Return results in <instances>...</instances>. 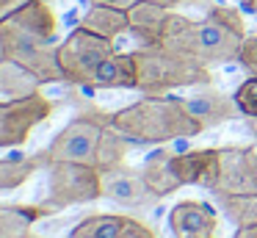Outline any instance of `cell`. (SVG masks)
Returning <instances> with one entry per match:
<instances>
[{
    "label": "cell",
    "instance_id": "cell-1",
    "mask_svg": "<svg viewBox=\"0 0 257 238\" xmlns=\"http://www.w3.org/2000/svg\"><path fill=\"white\" fill-rule=\"evenodd\" d=\"M246 36L249 33L238 11L229 6H210L202 20H191L185 14L172 11L158 44H166L183 58L205 69H213L218 64L238 61L240 44Z\"/></svg>",
    "mask_w": 257,
    "mask_h": 238
},
{
    "label": "cell",
    "instance_id": "cell-2",
    "mask_svg": "<svg viewBox=\"0 0 257 238\" xmlns=\"http://www.w3.org/2000/svg\"><path fill=\"white\" fill-rule=\"evenodd\" d=\"M56 28V11L47 6V0H31L12 20L0 25L6 42V58L28 66L42 83H64L58 47L53 44Z\"/></svg>",
    "mask_w": 257,
    "mask_h": 238
},
{
    "label": "cell",
    "instance_id": "cell-3",
    "mask_svg": "<svg viewBox=\"0 0 257 238\" xmlns=\"http://www.w3.org/2000/svg\"><path fill=\"white\" fill-rule=\"evenodd\" d=\"M111 125L133 144H166L205 133V127L188 114L183 100L169 94H144L136 103L113 111Z\"/></svg>",
    "mask_w": 257,
    "mask_h": 238
},
{
    "label": "cell",
    "instance_id": "cell-4",
    "mask_svg": "<svg viewBox=\"0 0 257 238\" xmlns=\"http://www.w3.org/2000/svg\"><path fill=\"white\" fill-rule=\"evenodd\" d=\"M133 55L141 94H169L174 89H196L213 81L210 69L183 58L166 44H141Z\"/></svg>",
    "mask_w": 257,
    "mask_h": 238
},
{
    "label": "cell",
    "instance_id": "cell-5",
    "mask_svg": "<svg viewBox=\"0 0 257 238\" xmlns=\"http://www.w3.org/2000/svg\"><path fill=\"white\" fill-rule=\"evenodd\" d=\"M108 133H111V114L102 108H86L42 149V155L47 164L72 161V164L100 166V155Z\"/></svg>",
    "mask_w": 257,
    "mask_h": 238
},
{
    "label": "cell",
    "instance_id": "cell-6",
    "mask_svg": "<svg viewBox=\"0 0 257 238\" xmlns=\"http://www.w3.org/2000/svg\"><path fill=\"white\" fill-rule=\"evenodd\" d=\"M102 197V175L97 166L72 164V161H53L47 164V197L45 208L53 213L69 205H86Z\"/></svg>",
    "mask_w": 257,
    "mask_h": 238
},
{
    "label": "cell",
    "instance_id": "cell-7",
    "mask_svg": "<svg viewBox=\"0 0 257 238\" xmlns=\"http://www.w3.org/2000/svg\"><path fill=\"white\" fill-rule=\"evenodd\" d=\"M116 53L111 39H102L91 31L75 28L61 44H58V64L64 72V83L72 86H89L97 66Z\"/></svg>",
    "mask_w": 257,
    "mask_h": 238
},
{
    "label": "cell",
    "instance_id": "cell-8",
    "mask_svg": "<svg viewBox=\"0 0 257 238\" xmlns=\"http://www.w3.org/2000/svg\"><path fill=\"white\" fill-rule=\"evenodd\" d=\"M56 103L45 94H34L25 100H0V149L23 147L31 133L50 119Z\"/></svg>",
    "mask_w": 257,
    "mask_h": 238
},
{
    "label": "cell",
    "instance_id": "cell-9",
    "mask_svg": "<svg viewBox=\"0 0 257 238\" xmlns=\"http://www.w3.org/2000/svg\"><path fill=\"white\" fill-rule=\"evenodd\" d=\"M100 175H102V197L111 199V202L124 205V208H155L161 202V197L144 180L141 169L119 164L113 169L100 172Z\"/></svg>",
    "mask_w": 257,
    "mask_h": 238
},
{
    "label": "cell",
    "instance_id": "cell-10",
    "mask_svg": "<svg viewBox=\"0 0 257 238\" xmlns=\"http://www.w3.org/2000/svg\"><path fill=\"white\" fill-rule=\"evenodd\" d=\"M69 238H158L152 227L133 216L122 213H94L86 216L83 221L75 224Z\"/></svg>",
    "mask_w": 257,
    "mask_h": 238
},
{
    "label": "cell",
    "instance_id": "cell-11",
    "mask_svg": "<svg viewBox=\"0 0 257 238\" xmlns=\"http://www.w3.org/2000/svg\"><path fill=\"white\" fill-rule=\"evenodd\" d=\"M180 100H183V105L188 108V114L194 116L205 130L207 127L221 125V122L235 119V116L240 114L235 97L218 92V89L210 86V83H207V86H196L188 97H180Z\"/></svg>",
    "mask_w": 257,
    "mask_h": 238
},
{
    "label": "cell",
    "instance_id": "cell-12",
    "mask_svg": "<svg viewBox=\"0 0 257 238\" xmlns=\"http://www.w3.org/2000/svg\"><path fill=\"white\" fill-rule=\"evenodd\" d=\"M218 216L213 205L199 199H183L169 210V230L174 238H213Z\"/></svg>",
    "mask_w": 257,
    "mask_h": 238
},
{
    "label": "cell",
    "instance_id": "cell-13",
    "mask_svg": "<svg viewBox=\"0 0 257 238\" xmlns=\"http://www.w3.org/2000/svg\"><path fill=\"white\" fill-rule=\"evenodd\" d=\"M218 164H221V152L213 147L207 149H188L172 158L174 175L180 177L183 186H202L207 191H213L218 180Z\"/></svg>",
    "mask_w": 257,
    "mask_h": 238
},
{
    "label": "cell",
    "instance_id": "cell-14",
    "mask_svg": "<svg viewBox=\"0 0 257 238\" xmlns=\"http://www.w3.org/2000/svg\"><path fill=\"white\" fill-rule=\"evenodd\" d=\"M218 180L210 194H254L257 180L246 164V147H218Z\"/></svg>",
    "mask_w": 257,
    "mask_h": 238
},
{
    "label": "cell",
    "instance_id": "cell-15",
    "mask_svg": "<svg viewBox=\"0 0 257 238\" xmlns=\"http://www.w3.org/2000/svg\"><path fill=\"white\" fill-rule=\"evenodd\" d=\"M91 89H139V69L133 53H113L91 75Z\"/></svg>",
    "mask_w": 257,
    "mask_h": 238
},
{
    "label": "cell",
    "instance_id": "cell-16",
    "mask_svg": "<svg viewBox=\"0 0 257 238\" xmlns=\"http://www.w3.org/2000/svg\"><path fill=\"white\" fill-rule=\"evenodd\" d=\"M169 14H172V9H163V6L150 3V0H139L136 6L127 9L130 33H133L141 44H158L163 28H166Z\"/></svg>",
    "mask_w": 257,
    "mask_h": 238
},
{
    "label": "cell",
    "instance_id": "cell-17",
    "mask_svg": "<svg viewBox=\"0 0 257 238\" xmlns=\"http://www.w3.org/2000/svg\"><path fill=\"white\" fill-rule=\"evenodd\" d=\"M78 28L113 42L116 36L130 33V17L124 9H113V6H89L83 11V17H80Z\"/></svg>",
    "mask_w": 257,
    "mask_h": 238
},
{
    "label": "cell",
    "instance_id": "cell-18",
    "mask_svg": "<svg viewBox=\"0 0 257 238\" xmlns=\"http://www.w3.org/2000/svg\"><path fill=\"white\" fill-rule=\"evenodd\" d=\"M42 86H45V83H42L28 66L17 64V61H12V58L0 61V97L25 100V97H34V94H42Z\"/></svg>",
    "mask_w": 257,
    "mask_h": 238
},
{
    "label": "cell",
    "instance_id": "cell-19",
    "mask_svg": "<svg viewBox=\"0 0 257 238\" xmlns=\"http://www.w3.org/2000/svg\"><path fill=\"white\" fill-rule=\"evenodd\" d=\"M53 210L45 205H0V238H25L39 219Z\"/></svg>",
    "mask_w": 257,
    "mask_h": 238
},
{
    "label": "cell",
    "instance_id": "cell-20",
    "mask_svg": "<svg viewBox=\"0 0 257 238\" xmlns=\"http://www.w3.org/2000/svg\"><path fill=\"white\" fill-rule=\"evenodd\" d=\"M39 169H47V161H45V155H42V149L34 152V155H12V158H0V191L23 188Z\"/></svg>",
    "mask_w": 257,
    "mask_h": 238
},
{
    "label": "cell",
    "instance_id": "cell-21",
    "mask_svg": "<svg viewBox=\"0 0 257 238\" xmlns=\"http://www.w3.org/2000/svg\"><path fill=\"white\" fill-rule=\"evenodd\" d=\"M172 158H174V152L161 149V152L150 155V158L144 161V166H141V172H144V180L150 183V188H152V191H155L161 199L169 197V194H174L177 188H183L180 177L174 175Z\"/></svg>",
    "mask_w": 257,
    "mask_h": 238
},
{
    "label": "cell",
    "instance_id": "cell-22",
    "mask_svg": "<svg viewBox=\"0 0 257 238\" xmlns=\"http://www.w3.org/2000/svg\"><path fill=\"white\" fill-rule=\"evenodd\" d=\"M216 202L221 205L224 216L238 227L257 224V191L254 194H213Z\"/></svg>",
    "mask_w": 257,
    "mask_h": 238
},
{
    "label": "cell",
    "instance_id": "cell-23",
    "mask_svg": "<svg viewBox=\"0 0 257 238\" xmlns=\"http://www.w3.org/2000/svg\"><path fill=\"white\" fill-rule=\"evenodd\" d=\"M235 103H238V111L246 116V119H257V75H249L238 89H235Z\"/></svg>",
    "mask_w": 257,
    "mask_h": 238
},
{
    "label": "cell",
    "instance_id": "cell-24",
    "mask_svg": "<svg viewBox=\"0 0 257 238\" xmlns=\"http://www.w3.org/2000/svg\"><path fill=\"white\" fill-rule=\"evenodd\" d=\"M238 64L243 66L249 75H257V36H246L238 53Z\"/></svg>",
    "mask_w": 257,
    "mask_h": 238
},
{
    "label": "cell",
    "instance_id": "cell-25",
    "mask_svg": "<svg viewBox=\"0 0 257 238\" xmlns=\"http://www.w3.org/2000/svg\"><path fill=\"white\" fill-rule=\"evenodd\" d=\"M28 3H31V0H0V25H3L6 20H12V17L17 14L23 6H28Z\"/></svg>",
    "mask_w": 257,
    "mask_h": 238
},
{
    "label": "cell",
    "instance_id": "cell-26",
    "mask_svg": "<svg viewBox=\"0 0 257 238\" xmlns=\"http://www.w3.org/2000/svg\"><path fill=\"white\" fill-rule=\"evenodd\" d=\"M89 6H113V9H124L127 11L130 6H136L139 0H86Z\"/></svg>",
    "mask_w": 257,
    "mask_h": 238
},
{
    "label": "cell",
    "instance_id": "cell-27",
    "mask_svg": "<svg viewBox=\"0 0 257 238\" xmlns=\"http://www.w3.org/2000/svg\"><path fill=\"white\" fill-rule=\"evenodd\" d=\"M246 164H249L251 175H254V180H257V144H249V147H246Z\"/></svg>",
    "mask_w": 257,
    "mask_h": 238
},
{
    "label": "cell",
    "instance_id": "cell-28",
    "mask_svg": "<svg viewBox=\"0 0 257 238\" xmlns=\"http://www.w3.org/2000/svg\"><path fill=\"white\" fill-rule=\"evenodd\" d=\"M232 238H257V224H249V227H238Z\"/></svg>",
    "mask_w": 257,
    "mask_h": 238
},
{
    "label": "cell",
    "instance_id": "cell-29",
    "mask_svg": "<svg viewBox=\"0 0 257 238\" xmlns=\"http://www.w3.org/2000/svg\"><path fill=\"white\" fill-rule=\"evenodd\" d=\"M150 3H158L163 9H174V6H183V3H199V0H150Z\"/></svg>",
    "mask_w": 257,
    "mask_h": 238
},
{
    "label": "cell",
    "instance_id": "cell-30",
    "mask_svg": "<svg viewBox=\"0 0 257 238\" xmlns=\"http://www.w3.org/2000/svg\"><path fill=\"white\" fill-rule=\"evenodd\" d=\"M246 130L251 133V138H254V144H257V119H246Z\"/></svg>",
    "mask_w": 257,
    "mask_h": 238
},
{
    "label": "cell",
    "instance_id": "cell-31",
    "mask_svg": "<svg viewBox=\"0 0 257 238\" xmlns=\"http://www.w3.org/2000/svg\"><path fill=\"white\" fill-rule=\"evenodd\" d=\"M243 9H246V11H251V14H257V0H246Z\"/></svg>",
    "mask_w": 257,
    "mask_h": 238
},
{
    "label": "cell",
    "instance_id": "cell-32",
    "mask_svg": "<svg viewBox=\"0 0 257 238\" xmlns=\"http://www.w3.org/2000/svg\"><path fill=\"white\" fill-rule=\"evenodd\" d=\"M0 61H6V42H3V33H0Z\"/></svg>",
    "mask_w": 257,
    "mask_h": 238
},
{
    "label": "cell",
    "instance_id": "cell-33",
    "mask_svg": "<svg viewBox=\"0 0 257 238\" xmlns=\"http://www.w3.org/2000/svg\"><path fill=\"white\" fill-rule=\"evenodd\" d=\"M31 238H42V235H36V232H31ZM69 238V235H67Z\"/></svg>",
    "mask_w": 257,
    "mask_h": 238
},
{
    "label": "cell",
    "instance_id": "cell-34",
    "mask_svg": "<svg viewBox=\"0 0 257 238\" xmlns=\"http://www.w3.org/2000/svg\"><path fill=\"white\" fill-rule=\"evenodd\" d=\"M25 238H31V235H25Z\"/></svg>",
    "mask_w": 257,
    "mask_h": 238
}]
</instances>
